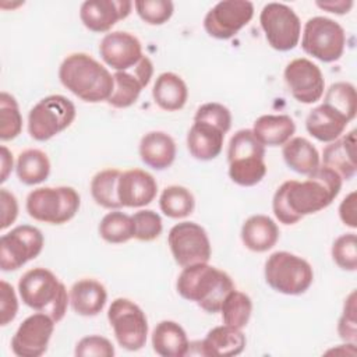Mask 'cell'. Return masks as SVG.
I'll list each match as a JSON object with an SVG mask.
<instances>
[{
  "mask_svg": "<svg viewBox=\"0 0 357 357\" xmlns=\"http://www.w3.org/2000/svg\"><path fill=\"white\" fill-rule=\"evenodd\" d=\"M15 173L18 180L25 185L39 184L50 174V160L40 149H25L17 158Z\"/></svg>",
  "mask_w": 357,
  "mask_h": 357,
  "instance_id": "obj_32",
  "label": "cell"
},
{
  "mask_svg": "<svg viewBox=\"0 0 357 357\" xmlns=\"http://www.w3.org/2000/svg\"><path fill=\"white\" fill-rule=\"evenodd\" d=\"M121 172L119 169H105L98 172L91 180V195L93 201L106 209H120L117 197V183Z\"/></svg>",
  "mask_w": 357,
  "mask_h": 357,
  "instance_id": "obj_33",
  "label": "cell"
},
{
  "mask_svg": "<svg viewBox=\"0 0 357 357\" xmlns=\"http://www.w3.org/2000/svg\"><path fill=\"white\" fill-rule=\"evenodd\" d=\"M99 54L102 60L116 71L132 68L144 56L139 39L124 31L106 33L99 43Z\"/></svg>",
  "mask_w": 357,
  "mask_h": 357,
  "instance_id": "obj_18",
  "label": "cell"
},
{
  "mask_svg": "<svg viewBox=\"0 0 357 357\" xmlns=\"http://www.w3.org/2000/svg\"><path fill=\"white\" fill-rule=\"evenodd\" d=\"M176 289L184 300L192 301L204 311L215 314L220 311L225 297L236 287L226 272L205 262L183 268L177 278Z\"/></svg>",
  "mask_w": 357,
  "mask_h": 357,
  "instance_id": "obj_3",
  "label": "cell"
},
{
  "mask_svg": "<svg viewBox=\"0 0 357 357\" xmlns=\"http://www.w3.org/2000/svg\"><path fill=\"white\" fill-rule=\"evenodd\" d=\"M225 134L220 128L204 123L194 121L187 134V148L192 158L198 160H212L218 158L223 148Z\"/></svg>",
  "mask_w": 357,
  "mask_h": 357,
  "instance_id": "obj_24",
  "label": "cell"
},
{
  "mask_svg": "<svg viewBox=\"0 0 357 357\" xmlns=\"http://www.w3.org/2000/svg\"><path fill=\"white\" fill-rule=\"evenodd\" d=\"M74 353L78 357H113L114 347L109 339L99 335H89L77 343Z\"/></svg>",
  "mask_w": 357,
  "mask_h": 357,
  "instance_id": "obj_44",
  "label": "cell"
},
{
  "mask_svg": "<svg viewBox=\"0 0 357 357\" xmlns=\"http://www.w3.org/2000/svg\"><path fill=\"white\" fill-rule=\"evenodd\" d=\"M342 181L333 170L319 166L303 181L282 183L272 199L276 219L283 225H294L304 216L325 209L339 195Z\"/></svg>",
  "mask_w": 357,
  "mask_h": 357,
  "instance_id": "obj_1",
  "label": "cell"
},
{
  "mask_svg": "<svg viewBox=\"0 0 357 357\" xmlns=\"http://www.w3.org/2000/svg\"><path fill=\"white\" fill-rule=\"evenodd\" d=\"M99 236L110 244H123L134 238L132 218L119 209L106 213L99 223Z\"/></svg>",
  "mask_w": 357,
  "mask_h": 357,
  "instance_id": "obj_35",
  "label": "cell"
},
{
  "mask_svg": "<svg viewBox=\"0 0 357 357\" xmlns=\"http://www.w3.org/2000/svg\"><path fill=\"white\" fill-rule=\"evenodd\" d=\"M152 96L160 109L166 112H176L183 109L187 103L188 88L180 75L167 71L159 74L155 79Z\"/></svg>",
  "mask_w": 357,
  "mask_h": 357,
  "instance_id": "obj_30",
  "label": "cell"
},
{
  "mask_svg": "<svg viewBox=\"0 0 357 357\" xmlns=\"http://www.w3.org/2000/svg\"><path fill=\"white\" fill-rule=\"evenodd\" d=\"M167 244L177 265L181 268L205 264L211 259V241L202 226L195 222H180L167 234Z\"/></svg>",
  "mask_w": 357,
  "mask_h": 357,
  "instance_id": "obj_12",
  "label": "cell"
},
{
  "mask_svg": "<svg viewBox=\"0 0 357 357\" xmlns=\"http://www.w3.org/2000/svg\"><path fill=\"white\" fill-rule=\"evenodd\" d=\"M284 163L293 172L308 176L321 166L317 148L304 137H291L282 148Z\"/></svg>",
  "mask_w": 357,
  "mask_h": 357,
  "instance_id": "obj_31",
  "label": "cell"
},
{
  "mask_svg": "<svg viewBox=\"0 0 357 357\" xmlns=\"http://www.w3.org/2000/svg\"><path fill=\"white\" fill-rule=\"evenodd\" d=\"M356 291L353 290L344 300L343 312L337 322V333L346 343H356L357 340V318H356Z\"/></svg>",
  "mask_w": 357,
  "mask_h": 357,
  "instance_id": "obj_43",
  "label": "cell"
},
{
  "mask_svg": "<svg viewBox=\"0 0 357 357\" xmlns=\"http://www.w3.org/2000/svg\"><path fill=\"white\" fill-rule=\"evenodd\" d=\"M356 130L329 142L322 152V166L333 170L342 180H350L357 173Z\"/></svg>",
  "mask_w": 357,
  "mask_h": 357,
  "instance_id": "obj_21",
  "label": "cell"
},
{
  "mask_svg": "<svg viewBox=\"0 0 357 357\" xmlns=\"http://www.w3.org/2000/svg\"><path fill=\"white\" fill-rule=\"evenodd\" d=\"M219 312L225 325L243 329L251 318L252 301L245 293L234 289L225 297Z\"/></svg>",
  "mask_w": 357,
  "mask_h": 357,
  "instance_id": "obj_36",
  "label": "cell"
},
{
  "mask_svg": "<svg viewBox=\"0 0 357 357\" xmlns=\"http://www.w3.org/2000/svg\"><path fill=\"white\" fill-rule=\"evenodd\" d=\"M332 258L335 264L349 272L357 269V236L356 233H346L339 236L332 244Z\"/></svg>",
  "mask_w": 357,
  "mask_h": 357,
  "instance_id": "obj_39",
  "label": "cell"
},
{
  "mask_svg": "<svg viewBox=\"0 0 357 357\" xmlns=\"http://www.w3.org/2000/svg\"><path fill=\"white\" fill-rule=\"evenodd\" d=\"M152 349L162 357H184L190 351V342L183 326L165 319L156 324L152 332Z\"/></svg>",
  "mask_w": 357,
  "mask_h": 357,
  "instance_id": "obj_27",
  "label": "cell"
},
{
  "mask_svg": "<svg viewBox=\"0 0 357 357\" xmlns=\"http://www.w3.org/2000/svg\"><path fill=\"white\" fill-rule=\"evenodd\" d=\"M194 121L209 123L223 132H227L231 127V113L230 110L218 102H208L201 105L194 116Z\"/></svg>",
  "mask_w": 357,
  "mask_h": 357,
  "instance_id": "obj_42",
  "label": "cell"
},
{
  "mask_svg": "<svg viewBox=\"0 0 357 357\" xmlns=\"http://www.w3.org/2000/svg\"><path fill=\"white\" fill-rule=\"evenodd\" d=\"M18 312V298L17 294L10 283L6 280L0 282V324L6 326L14 318L17 317Z\"/></svg>",
  "mask_w": 357,
  "mask_h": 357,
  "instance_id": "obj_45",
  "label": "cell"
},
{
  "mask_svg": "<svg viewBox=\"0 0 357 357\" xmlns=\"http://www.w3.org/2000/svg\"><path fill=\"white\" fill-rule=\"evenodd\" d=\"M346 33L339 22L328 17L310 18L301 33L303 50L314 59L332 63L343 56Z\"/></svg>",
  "mask_w": 357,
  "mask_h": 357,
  "instance_id": "obj_9",
  "label": "cell"
},
{
  "mask_svg": "<svg viewBox=\"0 0 357 357\" xmlns=\"http://www.w3.org/2000/svg\"><path fill=\"white\" fill-rule=\"evenodd\" d=\"M264 275L271 289L286 296L305 293L314 280L310 262L287 251L271 254L265 262Z\"/></svg>",
  "mask_w": 357,
  "mask_h": 357,
  "instance_id": "obj_6",
  "label": "cell"
},
{
  "mask_svg": "<svg viewBox=\"0 0 357 357\" xmlns=\"http://www.w3.org/2000/svg\"><path fill=\"white\" fill-rule=\"evenodd\" d=\"M18 293L25 305L47 314L56 324L64 318L70 303L66 286L46 268L26 271L18 282Z\"/></svg>",
  "mask_w": 357,
  "mask_h": 357,
  "instance_id": "obj_4",
  "label": "cell"
},
{
  "mask_svg": "<svg viewBox=\"0 0 357 357\" xmlns=\"http://www.w3.org/2000/svg\"><path fill=\"white\" fill-rule=\"evenodd\" d=\"M195 199L192 192L183 185H169L159 197V208L167 218L183 219L192 213Z\"/></svg>",
  "mask_w": 357,
  "mask_h": 357,
  "instance_id": "obj_34",
  "label": "cell"
},
{
  "mask_svg": "<svg viewBox=\"0 0 357 357\" xmlns=\"http://www.w3.org/2000/svg\"><path fill=\"white\" fill-rule=\"evenodd\" d=\"M158 192L155 177L142 169L121 172L117 183V197L121 206L141 208L151 204Z\"/></svg>",
  "mask_w": 357,
  "mask_h": 357,
  "instance_id": "obj_20",
  "label": "cell"
},
{
  "mask_svg": "<svg viewBox=\"0 0 357 357\" xmlns=\"http://www.w3.org/2000/svg\"><path fill=\"white\" fill-rule=\"evenodd\" d=\"M259 24L268 45L278 52L293 50L301 38V21L296 11L283 3H268L259 14Z\"/></svg>",
  "mask_w": 357,
  "mask_h": 357,
  "instance_id": "obj_11",
  "label": "cell"
},
{
  "mask_svg": "<svg viewBox=\"0 0 357 357\" xmlns=\"http://www.w3.org/2000/svg\"><path fill=\"white\" fill-rule=\"evenodd\" d=\"M245 335L241 329L219 325L212 328L204 340L198 342L199 354L206 357H233L238 356L245 349Z\"/></svg>",
  "mask_w": 357,
  "mask_h": 357,
  "instance_id": "obj_22",
  "label": "cell"
},
{
  "mask_svg": "<svg viewBox=\"0 0 357 357\" xmlns=\"http://www.w3.org/2000/svg\"><path fill=\"white\" fill-rule=\"evenodd\" d=\"M134 7L139 18L149 25L167 22L174 11V4L170 0H137Z\"/></svg>",
  "mask_w": 357,
  "mask_h": 357,
  "instance_id": "obj_40",
  "label": "cell"
},
{
  "mask_svg": "<svg viewBox=\"0 0 357 357\" xmlns=\"http://www.w3.org/2000/svg\"><path fill=\"white\" fill-rule=\"evenodd\" d=\"M56 322L45 312L26 317L11 337V350L18 357H40L46 353Z\"/></svg>",
  "mask_w": 357,
  "mask_h": 357,
  "instance_id": "obj_16",
  "label": "cell"
},
{
  "mask_svg": "<svg viewBox=\"0 0 357 357\" xmlns=\"http://www.w3.org/2000/svg\"><path fill=\"white\" fill-rule=\"evenodd\" d=\"M77 116L74 103L63 95L42 98L28 114V132L35 141L43 142L68 128Z\"/></svg>",
  "mask_w": 357,
  "mask_h": 357,
  "instance_id": "obj_8",
  "label": "cell"
},
{
  "mask_svg": "<svg viewBox=\"0 0 357 357\" xmlns=\"http://www.w3.org/2000/svg\"><path fill=\"white\" fill-rule=\"evenodd\" d=\"M13 153L8 151V148L6 145H1V176H0V181L4 183L10 174V172L13 170Z\"/></svg>",
  "mask_w": 357,
  "mask_h": 357,
  "instance_id": "obj_49",
  "label": "cell"
},
{
  "mask_svg": "<svg viewBox=\"0 0 357 357\" xmlns=\"http://www.w3.org/2000/svg\"><path fill=\"white\" fill-rule=\"evenodd\" d=\"M131 218L134 222V238L139 241H153L160 236L163 223L160 215L155 211L141 209Z\"/></svg>",
  "mask_w": 357,
  "mask_h": 357,
  "instance_id": "obj_41",
  "label": "cell"
},
{
  "mask_svg": "<svg viewBox=\"0 0 357 357\" xmlns=\"http://www.w3.org/2000/svg\"><path fill=\"white\" fill-rule=\"evenodd\" d=\"M229 177L241 187H252L266 174L265 146L250 128L234 132L227 146Z\"/></svg>",
  "mask_w": 357,
  "mask_h": 357,
  "instance_id": "obj_5",
  "label": "cell"
},
{
  "mask_svg": "<svg viewBox=\"0 0 357 357\" xmlns=\"http://www.w3.org/2000/svg\"><path fill=\"white\" fill-rule=\"evenodd\" d=\"M322 103L328 105L351 121L357 113V93L354 85L344 81L332 84L328 88Z\"/></svg>",
  "mask_w": 357,
  "mask_h": 357,
  "instance_id": "obj_37",
  "label": "cell"
},
{
  "mask_svg": "<svg viewBox=\"0 0 357 357\" xmlns=\"http://www.w3.org/2000/svg\"><path fill=\"white\" fill-rule=\"evenodd\" d=\"M350 121L340 113L322 103L308 113L305 128L315 139L321 142H332L343 135Z\"/></svg>",
  "mask_w": 357,
  "mask_h": 357,
  "instance_id": "obj_26",
  "label": "cell"
},
{
  "mask_svg": "<svg viewBox=\"0 0 357 357\" xmlns=\"http://www.w3.org/2000/svg\"><path fill=\"white\" fill-rule=\"evenodd\" d=\"M42 231L31 225H20L0 237V268L4 272L17 271L35 259L43 250Z\"/></svg>",
  "mask_w": 357,
  "mask_h": 357,
  "instance_id": "obj_13",
  "label": "cell"
},
{
  "mask_svg": "<svg viewBox=\"0 0 357 357\" xmlns=\"http://www.w3.org/2000/svg\"><path fill=\"white\" fill-rule=\"evenodd\" d=\"M241 241L254 252H265L279 240V227L266 215H252L241 226Z\"/></svg>",
  "mask_w": 357,
  "mask_h": 357,
  "instance_id": "obj_28",
  "label": "cell"
},
{
  "mask_svg": "<svg viewBox=\"0 0 357 357\" xmlns=\"http://www.w3.org/2000/svg\"><path fill=\"white\" fill-rule=\"evenodd\" d=\"M81 205L79 194L67 185L39 187L32 190L25 202L28 215L50 225H63L71 220Z\"/></svg>",
  "mask_w": 357,
  "mask_h": 357,
  "instance_id": "obj_7",
  "label": "cell"
},
{
  "mask_svg": "<svg viewBox=\"0 0 357 357\" xmlns=\"http://www.w3.org/2000/svg\"><path fill=\"white\" fill-rule=\"evenodd\" d=\"M356 201L357 194L356 191H351L347 194L343 201L339 205V218L343 222V225L356 229L357 227V212H356Z\"/></svg>",
  "mask_w": 357,
  "mask_h": 357,
  "instance_id": "obj_47",
  "label": "cell"
},
{
  "mask_svg": "<svg viewBox=\"0 0 357 357\" xmlns=\"http://www.w3.org/2000/svg\"><path fill=\"white\" fill-rule=\"evenodd\" d=\"M106 287L96 279H79L70 289V304L81 317H95L106 305Z\"/></svg>",
  "mask_w": 357,
  "mask_h": 357,
  "instance_id": "obj_25",
  "label": "cell"
},
{
  "mask_svg": "<svg viewBox=\"0 0 357 357\" xmlns=\"http://www.w3.org/2000/svg\"><path fill=\"white\" fill-rule=\"evenodd\" d=\"M59 79L73 95L88 103L107 102L113 91V75L86 53L68 54L59 68Z\"/></svg>",
  "mask_w": 357,
  "mask_h": 357,
  "instance_id": "obj_2",
  "label": "cell"
},
{
  "mask_svg": "<svg viewBox=\"0 0 357 357\" xmlns=\"http://www.w3.org/2000/svg\"><path fill=\"white\" fill-rule=\"evenodd\" d=\"M141 160L155 170H165L170 167L176 159V142L165 131L146 132L138 146Z\"/></svg>",
  "mask_w": 357,
  "mask_h": 357,
  "instance_id": "obj_23",
  "label": "cell"
},
{
  "mask_svg": "<svg viewBox=\"0 0 357 357\" xmlns=\"http://www.w3.org/2000/svg\"><path fill=\"white\" fill-rule=\"evenodd\" d=\"M153 75V63L148 56L127 71H116L113 74V91L107 103L116 109H126L132 106L139 98L141 91L151 82Z\"/></svg>",
  "mask_w": 357,
  "mask_h": 357,
  "instance_id": "obj_17",
  "label": "cell"
},
{
  "mask_svg": "<svg viewBox=\"0 0 357 357\" xmlns=\"http://www.w3.org/2000/svg\"><path fill=\"white\" fill-rule=\"evenodd\" d=\"M315 4L321 10L342 15V14H347L351 10L354 3L351 0H324V1L318 0L315 1Z\"/></svg>",
  "mask_w": 357,
  "mask_h": 357,
  "instance_id": "obj_48",
  "label": "cell"
},
{
  "mask_svg": "<svg viewBox=\"0 0 357 357\" xmlns=\"http://www.w3.org/2000/svg\"><path fill=\"white\" fill-rule=\"evenodd\" d=\"M254 17V4L247 0H225L216 3L204 18V29L215 39H230Z\"/></svg>",
  "mask_w": 357,
  "mask_h": 357,
  "instance_id": "obj_14",
  "label": "cell"
},
{
  "mask_svg": "<svg viewBox=\"0 0 357 357\" xmlns=\"http://www.w3.org/2000/svg\"><path fill=\"white\" fill-rule=\"evenodd\" d=\"M264 146H283L296 132V124L287 114L259 116L251 128Z\"/></svg>",
  "mask_w": 357,
  "mask_h": 357,
  "instance_id": "obj_29",
  "label": "cell"
},
{
  "mask_svg": "<svg viewBox=\"0 0 357 357\" xmlns=\"http://www.w3.org/2000/svg\"><path fill=\"white\" fill-rule=\"evenodd\" d=\"M291 96L304 105H311L324 96L325 79L321 68L305 57L291 60L283 73Z\"/></svg>",
  "mask_w": 357,
  "mask_h": 357,
  "instance_id": "obj_15",
  "label": "cell"
},
{
  "mask_svg": "<svg viewBox=\"0 0 357 357\" xmlns=\"http://www.w3.org/2000/svg\"><path fill=\"white\" fill-rule=\"evenodd\" d=\"M107 321L123 349L137 351L145 346L148 319L138 304L124 297L114 298L107 310Z\"/></svg>",
  "mask_w": 357,
  "mask_h": 357,
  "instance_id": "obj_10",
  "label": "cell"
},
{
  "mask_svg": "<svg viewBox=\"0 0 357 357\" xmlns=\"http://www.w3.org/2000/svg\"><path fill=\"white\" fill-rule=\"evenodd\" d=\"M0 229L6 230L11 226L18 216V201L7 188H0Z\"/></svg>",
  "mask_w": 357,
  "mask_h": 357,
  "instance_id": "obj_46",
  "label": "cell"
},
{
  "mask_svg": "<svg viewBox=\"0 0 357 357\" xmlns=\"http://www.w3.org/2000/svg\"><path fill=\"white\" fill-rule=\"evenodd\" d=\"M22 131V116L18 103L8 92L0 93V139L11 141Z\"/></svg>",
  "mask_w": 357,
  "mask_h": 357,
  "instance_id": "obj_38",
  "label": "cell"
},
{
  "mask_svg": "<svg viewBox=\"0 0 357 357\" xmlns=\"http://www.w3.org/2000/svg\"><path fill=\"white\" fill-rule=\"evenodd\" d=\"M132 6L130 0H86L81 4L79 18L86 29L102 33L127 18Z\"/></svg>",
  "mask_w": 357,
  "mask_h": 357,
  "instance_id": "obj_19",
  "label": "cell"
}]
</instances>
